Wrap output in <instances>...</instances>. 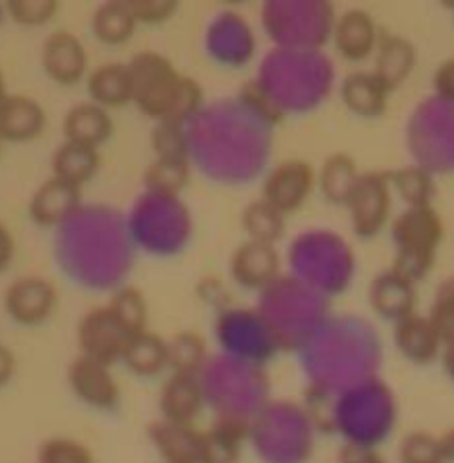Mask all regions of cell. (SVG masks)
Returning <instances> with one entry per match:
<instances>
[{
	"label": "cell",
	"mask_w": 454,
	"mask_h": 463,
	"mask_svg": "<svg viewBox=\"0 0 454 463\" xmlns=\"http://www.w3.org/2000/svg\"><path fill=\"white\" fill-rule=\"evenodd\" d=\"M134 102L143 113L158 120L181 122L202 104V86L176 71L163 54L140 52L129 61Z\"/></svg>",
	"instance_id": "obj_1"
},
{
	"label": "cell",
	"mask_w": 454,
	"mask_h": 463,
	"mask_svg": "<svg viewBox=\"0 0 454 463\" xmlns=\"http://www.w3.org/2000/svg\"><path fill=\"white\" fill-rule=\"evenodd\" d=\"M131 337L134 333L109 306L90 307L77 324V342H80L81 355L93 357L109 366L122 360Z\"/></svg>",
	"instance_id": "obj_2"
},
{
	"label": "cell",
	"mask_w": 454,
	"mask_h": 463,
	"mask_svg": "<svg viewBox=\"0 0 454 463\" xmlns=\"http://www.w3.org/2000/svg\"><path fill=\"white\" fill-rule=\"evenodd\" d=\"M57 288L43 276H21L5 289V312L21 326H39L54 312Z\"/></svg>",
	"instance_id": "obj_3"
},
{
	"label": "cell",
	"mask_w": 454,
	"mask_h": 463,
	"mask_svg": "<svg viewBox=\"0 0 454 463\" xmlns=\"http://www.w3.org/2000/svg\"><path fill=\"white\" fill-rule=\"evenodd\" d=\"M353 215V229L360 235L378 233L383 224L387 222L389 213V181L387 176L366 172L357 179L351 197H348Z\"/></svg>",
	"instance_id": "obj_4"
},
{
	"label": "cell",
	"mask_w": 454,
	"mask_h": 463,
	"mask_svg": "<svg viewBox=\"0 0 454 463\" xmlns=\"http://www.w3.org/2000/svg\"><path fill=\"white\" fill-rule=\"evenodd\" d=\"M312 185H315V170L310 163L298 161H283L270 172L265 181V202L279 208L280 213L297 211L310 194Z\"/></svg>",
	"instance_id": "obj_5"
},
{
	"label": "cell",
	"mask_w": 454,
	"mask_h": 463,
	"mask_svg": "<svg viewBox=\"0 0 454 463\" xmlns=\"http://www.w3.org/2000/svg\"><path fill=\"white\" fill-rule=\"evenodd\" d=\"M86 63V48L72 32L57 30L43 41L41 48V66L50 80L59 84H75L84 77Z\"/></svg>",
	"instance_id": "obj_6"
},
{
	"label": "cell",
	"mask_w": 454,
	"mask_h": 463,
	"mask_svg": "<svg viewBox=\"0 0 454 463\" xmlns=\"http://www.w3.org/2000/svg\"><path fill=\"white\" fill-rule=\"evenodd\" d=\"M398 251L437 253L443 238V222L432 206H410L392 226Z\"/></svg>",
	"instance_id": "obj_7"
},
{
	"label": "cell",
	"mask_w": 454,
	"mask_h": 463,
	"mask_svg": "<svg viewBox=\"0 0 454 463\" xmlns=\"http://www.w3.org/2000/svg\"><path fill=\"white\" fill-rule=\"evenodd\" d=\"M68 383L81 401L93 407H102V410L113 407L120 398V389L113 380L109 364H102L81 353L68 366Z\"/></svg>",
	"instance_id": "obj_8"
},
{
	"label": "cell",
	"mask_w": 454,
	"mask_h": 463,
	"mask_svg": "<svg viewBox=\"0 0 454 463\" xmlns=\"http://www.w3.org/2000/svg\"><path fill=\"white\" fill-rule=\"evenodd\" d=\"M149 439L161 450L167 463H202L206 434L194 430L190 423L175 420H154L149 425Z\"/></svg>",
	"instance_id": "obj_9"
},
{
	"label": "cell",
	"mask_w": 454,
	"mask_h": 463,
	"mask_svg": "<svg viewBox=\"0 0 454 463\" xmlns=\"http://www.w3.org/2000/svg\"><path fill=\"white\" fill-rule=\"evenodd\" d=\"M77 206H80V188L57 176H50L34 190L27 208L36 224L54 226L68 220Z\"/></svg>",
	"instance_id": "obj_10"
},
{
	"label": "cell",
	"mask_w": 454,
	"mask_h": 463,
	"mask_svg": "<svg viewBox=\"0 0 454 463\" xmlns=\"http://www.w3.org/2000/svg\"><path fill=\"white\" fill-rule=\"evenodd\" d=\"M45 127V111L34 98L9 93L0 104V140L25 143L36 138Z\"/></svg>",
	"instance_id": "obj_11"
},
{
	"label": "cell",
	"mask_w": 454,
	"mask_h": 463,
	"mask_svg": "<svg viewBox=\"0 0 454 463\" xmlns=\"http://www.w3.org/2000/svg\"><path fill=\"white\" fill-rule=\"evenodd\" d=\"M113 120L104 107L95 102H80L63 118V136L68 143L98 147L111 136Z\"/></svg>",
	"instance_id": "obj_12"
},
{
	"label": "cell",
	"mask_w": 454,
	"mask_h": 463,
	"mask_svg": "<svg viewBox=\"0 0 454 463\" xmlns=\"http://www.w3.org/2000/svg\"><path fill=\"white\" fill-rule=\"evenodd\" d=\"M393 337H396L398 348L405 353V357H410L411 362H419V364L432 362L443 348L441 337H439L430 317L416 315V312L396 321Z\"/></svg>",
	"instance_id": "obj_13"
},
{
	"label": "cell",
	"mask_w": 454,
	"mask_h": 463,
	"mask_svg": "<svg viewBox=\"0 0 454 463\" xmlns=\"http://www.w3.org/2000/svg\"><path fill=\"white\" fill-rule=\"evenodd\" d=\"M371 301H374L375 310L380 315L389 317V319H405V317L414 315L416 306V289L414 283L398 276L396 271L389 269L380 274L371 285Z\"/></svg>",
	"instance_id": "obj_14"
},
{
	"label": "cell",
	"mask_w": 454,
	"mask_h": 463,
	"mask_svg": "<svg viewBox=\"0 0 454 463\" xmlns=\"http://www.w3.org/2000/svg\"><path fill=\"white\" fill-rule=\"evenodd\" d=\"M276 269H279V256H276L274 244L249 240L240 244L233 256L235 279L249 288L265 285L267 280L274 279Z\"/></svg>",
	"instance_id": "obj_15"
},
{
	"label": "cell",
	"mask_w": 454,
	"mask_h": 463,
	"mask_svg": "<svg viewBox=\"0 0 454 463\" xmlns=\"http://www.w3.org/2000/svg\"><path fill=\"white\" fill-rule=\"evenodd\" d=\"M202 387L197 378L188 373H175L161 392V411L166 420L190 423L202 410Z\"/></svg>",
	"instance_id": "obj_16"
},
{
	"label": "cell",
	"mask_w": 454,
	"mask_h": 463,
	"mask_svg": "<svg viewBox=\"0 0 454 463\" xmlns=\"http://www.w3.org/2000/svg\"><path fill=\"white\" fill-rule=\"evenodd\" d=\"M89 90L93 102L99 107H116L134 99L129 63L111 61L98 66L89 77Z\"/></svg>",
	"instance_id": "obj_17"
},
{
	"label": "cell",
	"mask_w": 454,
	"mask_h": 463,
	"mask_svg": "<svg viewBox=\"0 0 454 463\" xmlns=\"http://www.w3.org/2000/svg\"><path fill=\"white\" fill-rule=\"evenodd\" d=\"M99 167L98 147L77 143H63L52 154V176L68 181L81 188V184L90 179Z\"/></svg>",
	"instance_id": "obj_18"
},
{
	"label": "cell",
	"mask_w": 454,
	"mask_h": 463,
	"mask_svg": "<svg viewBox=\"0 0 454 463\" xmlns=\"http://www.w3.org/2000/svg\"><path fill=\"white\" fill-rule=\"evenodd\" d=\"M344 99L348 107L364 116H378L387 107L389 86L375 72H353L344 81Z\"/></svg>",
	"instance_id": "obj_19"
},
{
	"label": "cell",
	"mask_w": 454,
	"mask_h": 463,
	"mask_svg": "<svg viewBox=\"0 0 454 463\" xmlns=\"http://www.w3.org/2000/svg\"><path fill=\"white\" fill-rule=\"evenodd\" d=\"M335 43L348 59H362L375 45L374 18L362 9H351L339 21Z\"/></svg>",
	"instance_id": "obj_20"
},
{
	"label": "cell",
	"mask_w": 454,
	"mask_h": 463,
	"mask_svg": "<svg viewBox=\"0 0 454 463\" xmlns=\"http://www.w3.org/2000/svg\"><path fill=\"white\" fill-rule=\"evenodd\" d=\"M122 360L131 371L140 375L158 373L163 366H167V342H163L158 335L149 333V330H143L131 337Z\"/></svg>",
	"instance_id": "obj_21"
},
{
	"label": "cell",
	"mask_w": 454,
	"mask_h": 463,
	"mask_svg": "<svg viewBox=\"0 0 454 463\" xmlns=\"http://www.w3.org/2000/svg\"><path fill=\"white\" fill-rule=\"evenodd\" d=\"M414 59V45H411L410 41L401 39V36H392V39L384 41L383 48H380L375 75L393 90V86L401 84V81L411 72Z\"/></svg>",
	"instance_id": "obj_22"
},
{
	"label": "cell",
	"mask_w": 454,
	"mask_h": 463,
	"mask_svg": "<svg viewBox=\"0 0 454 463\" xmlns=\"http://www.w3.org/2000/svg\"><path fill=\"white\" fill-rule=\"evenodd\" d=\"M136 27V16L129 5L120 0H109L99 5L93 16V32L104 43H122L131 36Z\"/></svg>",
	"instance_id": "obj_23"
},
{
	"label": "cell",
	"mask_w": 454,
	"mask_h": 463,
	"mask_svg": "<svg viewBox=\"0 0 454 463\" xmlns=\"http://www.w3.org/2000/svg\"><path fill=\"white\" fill-rule=\"evenodd\" d=\"M357 179H360V175H357L355 170V161H353L348 154H333V156L324 163L319 175L321 190H324L326 197H328L330 202L344 203L351 197Z\"/></svg>",
	"instance_id": "obj_24"
},
{
	"label": "cell",
	"mask_w": 454,
	"mask_h": 463,
	"mask_svg": "<svg viewBox=\"0 0 454 463\" xmlns=\"http://www.w3.org/2000/svg\"><path fill=\"white\" fill-rule=\"evenodd\" d=\"M283 217L285 215L279 208H274L265 199H258V202L247 206V211L242 215V224L249 231V235H251V240L274 244L285 231Z\"/></svg>",
	"instance_id": "obj_25"
},
{
	"label": "cell",
	"mask_w": 454,
	"mask_h": 463,
	"mask_svg": "<svg viewBox=\"0 0 454 463\" xmlns=\"http://www.w3.org/2000/svg\"><path fill=\"white\" fill-rule=\"evenodd\" d=\"M203 357H206V342L194 330H181L172 342H167V366H172L175 373L194 375Z\"/></svg>",
	"instance_id": "obj_26"
},
{
	"label": "cell",
	"mask_w": 454,
	"mask_h": 463,
	"mask_svg": "<svg viewBox=\"0 0 454 463\" xmlns=\"http://www.w3.org/2000/svg\"><path fill=\"white\" fill-rule=\"evenodd\" d=\"M188 158H154L145 170V184L161 194H176L188 184Z\"/></svg>",
	"instance_id": "obj_27"
},
{
	"label": "cell",
	"mask_w": 454,
	"mask_h": 463,
	"mask_svg": "<svg viewBox=\"0 0 454 463\" xmlns=\"http://www.w3.org/2000/svg\"><path fill=\"white\" fill-rule=\"evenodd\" d=\"M389 179H393L398 193L410 206H430V199L434 194L432 176L421 167H402L393 172Z\"/></svg>",
	"instance_id": "obj_28"
},
{
	"label": "cell",
	"mask_w": 454,
	"mask_h": 463,
	"mask_svg": "<svg viewBox=\"0 0 454 463\" xmlns=\"http://www.w3.org/2000/svg\"><path fill=\"white\" fill-rule=\"evenodd\" d=\"M428 317L437 328L443 346H454V276L441 280Z\"/></svg>",
	"instance_id": "obj_29"
},
{
	"label": "cell",
	"mask_w": 454,
	"mask_h": 463,
	"mask_svg": "<svg viewBox=\"0 0 454 463\" xmlns=\"http://www.w3.org/2000/svg\"><path fill=\"white\" fill-rule=\"evenodd\" d=\"M109 307L125 321V326L134 335L147 330L145 328V324H147V303H145V297L136 288L118 289Z\"/></svg>",
	"instance_id": "obj_30"
},
{
	"label": "cell",
	"mask_w": 454,
	"mask_h": 463,
	"mask_svg": "<svg viewBox=\"0 0 454 463\" xmlns=\"http://www.w3.org/2000/svg\"><path fill=\"white\" fill-rule=\"evenodd\" d=\"M39 463H93V455L75 439L54 437L41 443Z\"/></svg>",
	"instance_id": "obj_31"
},
{
	"label": "cell",
	"mask_w": 454,
	"mask_h": 463,
	"mask_svg": "<svg viewBox=\"0 0 454 463\" xmlns=\"http://www.w3.org/2000/svg\"><path fill=\"white\" fill-rule=\"evenodd\" d=\"M152 145L156 158H188V147H185V136L184 129H181V122L163 120L152 131Z\"/></svg>",
	"instance_id": "obj_32"
},
{
	"label": "cell",
	"mask_w": 454,
	"mask_h": 463,
	"mask_svg": "<svg viewBox=\"0 0 454 463\" xmlns=\"http://www.w3.org/2000/svg\"><path fill=\"white\" fill-rule=\"evenodd\" d=\"M401 459L402 463H443L437 437H430L428 432L410 434L401 446Z\"/></svg>",
	"instance_id": "obj_33"
},
{
	"label": "cell",
	"mask_w": 454,
	"mask_h": 463,
	"mask_svg": "<svg viewBox=\"0 0 454 463\" xmlns=\"http://www.w3.org/2000/svg\"><path fill=\"white\" fill-rule=\"evenodd\" d=\"M7 12L21 25H41L57 12L54 0H9Z\"/></svg>",
	"instance_id": "obj_34"
},
{
	"label": "cell",
	"mask_w": 454,
	"mask_h": 463,
	"mask_svg": "<svg viewBox=\"0 0 454 463\" xmlns=\"http://www.w3.org/2000/svg\"><path fill=\"white\" fill-rule=\"evenodd\" d=\"M240 443L224 437L220 432H208L203 443V461L202 463H235L238 461Z\"/></svg>",
	"instance_id": "obj_35"
},
{
	"label": "cell",
	"mask_w": 454,
	"mask_h": 463,
	"mask_svg": "<svg viewBox=\"0 0 454 463\" xmlns=\"http://www.w3.org/2000/svg\"><path fill=\"white\" fill-rule=\"evenodd\" d=\"M127 5H129L136 21H145V23L166 21V18L176 9L175 0H129Z\"/></svg>",
	"instance_id": "obj_36"
},
{
	"label": "cell",
	"mask_w": 454,
	"mask_h": 463,
	"mask_svg": "<svg viewBox=\"0 0 454 463\" xmlns=\"http://www.w3.org/2000/svg\"><path fill=\"white\" fill-rule=\"evenodd\" d=\"M434 90L441 95L443 99L454 102V57L443 61L434 72Z\"/></svg>",
	"instance_id": "obj_37"
},
{
	"label": "cell",
	"mask_w": 454,
	"mask_h": 463,
	"mask_svg": "<svg viewBox=\"0 0 454 463\" xmlns=\"http://www.w3.org/2000/svg\"><path fill=\"white\" fill-rule=\"evenodd\" d=\"M215 432H220V434H224V437H229V439H233V441H242L244 437H247V432H249V425L244 423L242 419H240V416H224V419H220L217 420V425L215 428Z\"/></svg>",
	"instance_id": "obj_38"
},
{
	"label": "cell",
	"mask_w": 454,
	"mask_h": 463,
	"mask_svg": "<svg viewBox=\"0 0 454 463\" xmlns=\"http://www.w3.org/2000/svg\"><path fill=\"white\" fill-rule=\"evenodd\" d=\"M16 256V242H14V233L9 226L0 220V274L7 269Z\"/></svg>",
	"instance_id": "obj_39"
},
{
	"label": "cell",
	"mask_w": 454,
	"mask_h": 463,
	"mask_svg": "<svg viewBox=\"0 0 454 463\" xmlns=\"http://www.w3.org/2000/svg\"><path fill=\"white\" fill-rule=\"evenodd\" d=\"M342 463H384L383 457L375 450L364 446H346L342 450Z\"/></svg>",
	"instance_id": "obj_40"
},
{
	"label": "cell",
	"mask_w": 454,
	"mask_h": 463,
	"mask_svg": "<svg viewBox=\"0 0 454 463\" xmlns=\"http://www.w3.org/2000/svg\"><path fill=\"white\" fill-rule=\"evenodd\" d=\"M14 373H16V355L5 344H0V387L12 383Z\"/></svg>",
	"instance_id": "obj_41"
},
{
	"label": "cell",
	"mask_w": 454,
	"mask_h": 463,
	"mask_svg": "<svg viewBox=\"0 0 454 463\" xmlns=\"http://www.w3.org/2000/svg\"><path fill=\"white\" fill-rule=\"evenodd\" d=\"M439 443V455H441L443 463H454V428L437 437Z\"/></svg>",
	"instance_id": "obj_42"
},
{
	"label": "cell",
	"mask_w": 454,
	"mask_h": 463,
	"mask_svg": "<svg viewBox=\"0 0 454 463\" xmlns=\"http://www.w3.org/2000/svg\"><path fill=\"white\" fill-rule=\"evenodd\" d=\"M443 369L454 380V346H446V353H443Z\"/></svg>",
	"instance_id": "obj_43"
},
{
	"label": "cell",
	"mask_w": 454,
	"mask_h": 463,
	"mask_svg": "<svg viewBox=\"0 0 454 463\" xmlns=\"http://www.w3.org/2000/svg\"><path fill=\"white\" fill-rule=\"evenodd\" d=\"M7 84H5V75H3V68H0V104L7 99Z\"/></svg>",
	"instance_id": "obj_44"
},
{
	"label": "cell",
	"mask_w": 454,
	"mask_h": 463,
	"mask_svg": "<svg viewBox=\"0 0 454 463\" xmlns=\"http://www.w3.org/2000/svg\"><path fill=\"white\" fill-rule=\"evenodd\" d=\"M0 143H3V140H0Z\"/></svg>",
	"instance_id": "obj_45"
}]
</instances>
